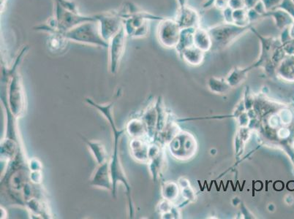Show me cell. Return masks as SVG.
Segmentation results:
<instances>
[{"mask_svg": "<svg viewBox=\"0 0 294 219\" xmlns=\"http://www.w3.org/2000/svg\"><path fill=\"white\" fill-rule=\"evenodd\" d=\"M118 98V96H117ZM110 102L107 104H98L91 98H87L85 99V102L90 106L98 110L100 113L104 116L105 120L108 121L111 130L112 135L114 138V151L111 157L109 159V167L110 176H111L112 183H113V191L111 194L113 198L117 199V187L119 183H122L125 186L126 189L127 200H128L129 215L132 216L133 215V209L131 199V186L129 182L128 179L122 166L121 159L120 155V144L122 136L125 133V129L117 128L116 125L115 115H114V106H115L116 100Z\"/></svg>", "mask_w": 294, "mask_h": 219, "instance_id": "6da1fadb", "label": "cell"}, {"mask_svg": "<svg viewBox=\"0 0 294 219\" xmlns=\"http://www.w3.org/2000/svg\"><path fill=\"white\" fill-rule=\"evenodd\" d=\"M63 35L69 41L105 48L108 47V42L102 36L98 16L97 19L81 23Z\"/></svg>", "mask_w": 294, "mask_h": 219, "instance_id": "7a4b0ae2", "label": "cell"}, {"mask_svg": "<svg viewBox=\"0 0 294 219\" xmlns=\"http://www.w3.org/2000/svg\"><path fill=\"white\" fill-rule=\"evenodd\" d=\"M8 75L10 76V80L8 82V96H7L8 108L14 118L18 120L25 116L26 113L27 108L26 92L21 76L19 73L17 72L16 65Z\"/></svg>", "mask_w": 294, "mask_h": 219, "instance_id": "3957f363", "label": "cell"}, {"mask_svg": "<svg viewBox=\"0 0 294 219\" xmlns=\"http://www.w3.org/2000/svg\"><path fill=\"white\" fill-rule=\"evenodd\" d=\"M253 25L242 27L235 23H218L209 27V32L212 40L211 51H220L229 47L237 39L242 37L246 32L251 31Z\"/></svg>", "mask_w": 294, "mask_h": 219, "instance_id": "277c9868", "label": "cell"}, {"mask_svg": "<svg viewBox=\"0 0 294 219\" xmlns=\"http://www.w3.org/2000/svg\"><path fill=\"white\" fill-rule=\"evenodd\" d=\"M127 35L124 26L120 31L108 42V64L110 74L115 76L118 72L120 63L125 52Z\"/></svg>", "mask_w": 294, "mask_h": 219, "instance_id": "5b68a950", "label": "cell"}, {"mask_svg": "<svg viewBox=\"0 0 294 219\" xmlns=\"http://www.w3.org/2000/svg\"><path fill=\"white\" fill-rule=\"evenodd\" d=\"M181 28L175 21L174 18H164L159 21L157 26L158 41L163 47L176 48L179 42Z\"/></svg>", "mask_w": 294, "mask_h": 219, "instance_id": "8992f818", "label": "cell"}, {"mask_svg": "<svg viewBox=\"0 0 294 219\" xmlns=\"http://www.w3.org/2000/svg\"><path fill=\"white\" fill-rule=\"evenodd\" d=\"M97 16L102 36L108 42L123 27V18L119 12H107L97 15Z\"/></svg>", "mask_w": 294, "mask_h": 219, "instance_id": "52a82bcc", "label": "cell"}, {"mask_svg": "<svg viewBox=\"0 0 294 219\" xmlns=\"http://www.w3.org/2000/svg\"><path fill=\"white\" fill-rule=\"evenodd\" d=\"M89 183L93 187L106 190L112 193L113 183L110 176L109 160L103 164H98L94 173L92 175Z\"/></svg>", "mask_w": 294, "mask_h": 219, "instance_id": "ba28073f", "label": "cell"}, {"mask_svg": "<svg viewBox=\"0 0 294 219\" xmlns=\"http://www.w3.org/2000/svg\"><path fill=\"white\" fill-rule=\"evenodd\" d=\"M174 19L181 30L197 28L200 26L201 21L200 13L188 5L178 8Z\"/></svg>", "mask_w": 294, "mask_h": 219, "instance_id": "9c48e42d", "label": "cell"}, {"mask_svg": "<svg viewBox=\"0 0 294 219\" xmlns=\"http://www.w3.org/2000/svg\"><path fill=\"white\" fill-rule=\"evenodd\" d=\"M130 154L138 162H146L149 159V150L147 142L143 138H133L129 142Z\"/></svg>", "mask_w": 294, "mask_h": 219, "instance_id": "30bf717a", "label": "cell"}, {"mask_svg": "<svg viewBox=\"0 0 294 219\" xmlns=\"http://www.w3.org/2000/svg\"><path fill=\"white\" fill-rule=\"evenodd\" d=\"M81 138H82L84 143L86 144V147L89 149L93 157H94L97 165L103 164V163L109 160L108 159V155H107L106 149H105V146L103 142L98 140H89L85 138L84 137H81Z\"/></svg>", "mask_w": 294, "mask_h": 219, "instance_id": "8fae6325", "label": "cell"}, {"mask_svg": "<svg viewBox=\"0 0 294 219\" xmlns=\"http://www.w3.org/2000/svg\"><path fill=\"white\" fill-rule=\"evenodd\" d=\"M193 44L202 52H210L212 47V40L207 29L201 26L195 29L193 32Z\"/></svg>", "mask_w": 294, "mask_h": 219, "instance_id": "7c38bea8", "label": "cell"}, {"mask_svg": "<svg viewBox=\"0 0 294 219\" xmlns=\"http://www.w3.org/2000/svg\"><path fill=\"white\" fill-rule=\"evenodd\" d=\"M267 17H271L273 18L275 21V26L280 31H283L285 29L291 26L294 21L293 17L280 8L266 12V14L264 15V18H267Z\"/></svg>", "mask_w": 294, "mask_h": 219, "instance_id": "4fadbf2b", "label": "cell"}, {"mask_svg": "<svg viewBox=\"0 0 294 219\" xmlns=\"http://www.w3.org/2000/svg\"><path fill=\"white\" fill-rule=\"evenodd\" d=\"M125 130L130 139L144 138L147 132V127L142 118H132L127 121Z\"/></svg>", "mask_w": 294, "mask_h": 219, "instance_id": "5bb4252c", "label": "cell"}, {"mask_svg": "<svg viewBox=\"0 0 294 219\" xmlns=\"http://www.w3.org/2000/svg\"><path fill=\"white\" fill-rule=\"evenodd\" d=\"M69 40L63 34L51 33L48 37L47 45L48 50L52 54H59L65 50Z\"/></svg>", "mask_w": 294, "mask_h": 219, "instance_id": "9a60e30c", "label": "cell"}, {"mask_svg": "<svg viewBox=\"0 0 294 219\" xmlns=\"http://www.w3.org/2000/svg\"><path fill=\"white\" fill-rule=\"evenodd\" d=\"M205 54V52H202L199 48L193 45V46L185 49L179 54H181L183 59L189 64H193V65H198L203 62Z\"/></svg>", "mask_w": 294, "mask_h": 219, "instance_id": "2e32d148", "label": "cell"}, {"mask_svg": "<svg viewBox=\"0 0 294 219\" xmlns=\"http://www.w3.org/2000/svg\"><path fill=\"white\" fill-rule=\"evenodd\" d=\"M194 30L195 29L193 28L182 30L179 42L175 48L179 54L184 51L185 49L194 45L193 44V32H194Z\"/></svg>", "mask_w": 294, "mask_h": 219, "instance_id": "e0dca14e", "label": "cell"}, {"mask_svg": "<svg viewBox=\"0 0 294 219\" xmlns=\"http://www.w3.org/2000/svg\"><path fill=\"white\" fill-rule=\"evenodd\" d=\"M278 72L285 79H294V55H288L282 61Z\"/></svg>", "mask_w": 294, "mask_h": 219, "instance_id": "ac0fdd59", "label": "cell"}, {"mask_svg": "<svg viewBox=\"0 0 294 219\" xmlns=\"http://www.w3.org/2000/svg\"><path fill=\"white\" fill-rule=\"evenodd\" d=\"M233 18H234V23L239 26L245 27L251 25L248 21L247 10L246 8L234 10L233 11Z\"/></svg>", "mask_w": 294, "mask_h": 219, "instance_id": "d6986e66", "label": "cell"}, {"mask_svg": "<svg viewBox=\"0 0 294 219\" xmlns=\"http://www.w3.org/2000/svg\"><path fill=\"white\" fill-rule=\"evenodd\" d=\"M277 8L283 10L294 18V3L292 0H283Z\"/></svg>", "mask_w": 294, "mask_h": 219, "instance_id": "ffe728a7", "label": "cell"}, {"mask_svg": "<svg viewBox=\"0 0 294 219\" xmlns=\"http://www.w3.org/2000/svg\"><path fill=\"white\" fill-rule=\"evenodd\" d=\"M30 181L35 185H40L42 181V171H30Z\"/></svg>", "mask_w": 294, "mask_h": 219, "instance_id": "44dd1931", "label": "cell"}, {"mask_svg": "<svg viewBox=\"0 0 294 219\" xmlns=\"http://www.w3.org/2000/svg\"><path fill=\"white\" fill-rule=\"evenodd\" d=\"M28 167L30 171H42L43 166L37 158L33 157L29 159Z\"/></svg>", "mask_w": 294, "mask_h": 219, "instance_id": "7402d4cb", "label": "cell"}, {"mask_svg": "<svg viewBox=\"0 0 294 219\" xmlns=\"http://www.w3.org/2000/svg\"><path fill=\"white\" fill-rule=\"evenodd\" d=\"M233 11L230 7H227L225 9L222 10V15L223 18V22L227 23H234V18H233Z\"/></svg>", "mask_w": 294, "mask_h": 219, "instance_id": "603a6c76", "label": "cell"}, {"mask_svg": "<svg viewBox=\"0 0 294 219\" xmlns=\"http://www.w3.org/2000/svg\"><path fill=\"white\" fill-rule=\"evenodd\" d=\"M247 18L250 23L253 25L255 22L263 19V17L252 8V9L247 10Z\"/></svg>", "mask_w": 294, "mask_h": 219, "instance_id": "cb8c5ba5", "label": "cell"}, {"mask_svg": "<svg viewBox=\"0 0 294 219\" xmlns=\"http://www.w3.org/2000/svg\"><path fill=\"white\" fill-rule=\"evenodd\" d=\"M264 4L266 11H270L276 9L283 0H261Z\"/></svg>", "mask_w": 294, "mask_h": 219, "instance_id": "d4e9b609", "label": "cell"}, {"mask_svg": "<svg viewBox=\"0 0 294 219\" xmlns=\"http://www.w3.org/2000/svg\"><path fill=\"white\" fill-rule=\"evenodd\" d=\"M284 50L288 55H293L294 54V39L290 38L288 41L282 44Z\"/></svg>", "mask_w": 294, "mask_h": 219, "instance_id": "484cf974", "label": "cell"}, {"mask_svg": "<svg viewBox=\"0 0 294 219\" xmlns=\"http://www.w3.org/2000/svg\"><path fill=\"white\" fill-rule=\"evenodd\" d=\"M229 6L234 11L245 8L244 0H229Z\"/></svg>", "mask_w": 294, "mask_h": 219, "instance_id": "4316f807", "label": "cell"}, {"mask_svg": "<svg viewBox=\"0 0 294 219\" xmlns=\"http://www.w3.org/2000/svg\"><path fill=\"white\" fill-rule=\"evenodd\" d=\"M253 9L255 10L258 13H259L260 15L263 16V18H264V15L266 14V8H265L264 4H263V2L261 0H260L259 2L257 3V4L255 6Z\"/></svg>", "mask_w": 294, "mask_h": 219, "instance_id": "83f0119b", "label": "cell"}, {"mask_svg": "<svg viewBox=\"0 0 294 219\" xmlns=\"http://www.w3.org/2000/svg\"><path fill=\"white\" fill-rule=\"evenodd\" d=\"M229 0H215L214 6H215L217 10H220V11H222V10L229 7Z\"/></svg>", "mask_w": 294, "mask_h": 219, "instance_id": "f1b7e54d", "label": "cell"}, {"mask_svg": "<svg viewBox=\"0 0 294 219\" xmlns=\"http://www.w3.org/2000/svg\"><path fill=\"white\" fill-rule=\"evenodd\" d=\"M259 1L260 0H244L246 9H252Z\"/></svg>", "mask_w": 294, "mask_h": 219, "instance_id": "f546056e", "label": "cell"}, {"mask_svg": "<svg viewBox=\"0 0 294 219\" xmlns=\"http://www.w3.org/2000/svg\"><path fill=\"white\" fill-rule=\"evenodd\" d=\"M0 212H1V217H0V218L6 219L8 218V212H7L6 209L4 207H0Z\"/></svg>", "mask_w": 294, "mask_h": 219, "instance_id": "4dcf8cb0", "label": "cell"}, {"mask_svg": "<svg viewBox=\"0 0 294 219\" xmlns=\"http://www.w3.org/2000/svg\"><path fill=\"white\" fill-rule=\"evenodd\" d=\"M289 32H290V37H291L292 39H294V21L291 26L289 27Z\"/></svg>", "mask_w": 294, "mask_h": 219, "instance_id": "1f68e13d", "label": "cell"}, {"mask_svg": "<svg viewBox=\"0 0 294 219\" xmlns=\"http://www.w3.org/2000/svg\"><path fill=\"white\" fill-rule=\"evenodd\" d=\"M176 1H177L179 7H183L188 5V0H176Z\"/></svg>", "mask_w": 294, "mask_h": 219, "instance_id": "d6a6232c", "label": "cell"}, {"mask_svg": "<svg viewBox=\"0 0 294 219\" xmlns=\"http://www.w3.org/2000/svg\"><path fill=\"white\" fill-rule=\"evenodd\" d=\"M292 1H293V3H294V0H292Z\"/></svg>", "mask_w": 294, "mask_h": 219, "instance_id": "836d02e7", "label": "cell"}, {"mask_svg": "<svg viewBox=\"0 0 294 219\" xmlns=\"http://www.w3.org/2000/svg\"></svg>", "mask_w": 294, "mask_h": 219, "instance_id": "e575fe53", "label": "cell"}]
</instances>
